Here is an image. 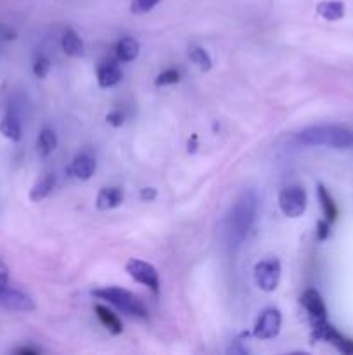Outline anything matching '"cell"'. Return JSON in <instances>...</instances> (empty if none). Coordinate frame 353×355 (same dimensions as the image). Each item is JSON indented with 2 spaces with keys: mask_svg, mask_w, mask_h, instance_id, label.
<instances>
[{
  "mask_svg": "<svg viewBox=\"0 0 353 355\" xmlns=\"http://www.w3.org/2000/svg\"><path fill=\"white\" fill-rule=\"evenodd\" d=\"M14 38H16L14 31H10L6 26H0V40H14Z\"/></svg>",
  "mask_w": 353,
  "mask_h": 355,
  "instance_id": "29",
  "label": "cell"
},
{
  "mask_svg": "<svg viewBox=\"0 0 353 355\" xmlns=\"http://www.w3.org/2000/svg\"><path fill=\"white\" fill-rule=\"evenodd\" d=\"M0 134L10 142L21 141V123L14 113H7L6 116L0 120Z\"/></svg>",
  "mask_w": 353,
  "mask_h": 355,
  "instance_id": "18",
  "label": "cell"
},
{
  "mask_svg": "<svg viewBox=\"0 0 353 355\" xmlns=\"http://www.w3.org/2000/svg\"><path fill=\"white\" fill-rule=\"evenodd\" d=\"M280 324H282L280 312L277 309H266L256 319L255 326H253V335L258 340H272L279 335Z\"/></svg>",
  "mask_w": 353,
  "mask_h": 355,
  "instance_id": "7",
  "label": "cell"
},
{
  "mask_svg": "<svg viewBox=\"0 0 353 355\" xmlns=\"http://www.w3.org/2000/svg\"><path fill=\"white\" fill-rule=\"evenodd\" d=\"M317 14L325 21H339L345 16V3L341 0H322L317 6Z\"/></svg>",
  "mask_w": 353,
  "mask_h": 355,
  "instance_id": "15",
  "label": "cell"
},
{
  "mask_svg": "<svg viewBox=\"0 0 353 355\" xmlns=\"http://www.w3.org/2000/svg\"><path fill=\"white\" fill-rule=\"evenodd\" d=\"M57 148V135L52 128H44L37 139V153L42 158H47Z\"/></svg>",
  "mask_w": 353,
  "mask_h": 355,
  "instance_id": "19",
  "label": "cell"
},
{
  "mask_svg": "<svg viewBox=\"0 0 353 355\" xmlns=\"http://www.w3.org/2000/svg\"><path fill=\"white\" fill-rule=\"evenodd\" d=\"M317 194H318V201H320V207H322V211H324V217L327 222H334L336 217H338V208H336V203L334 200H332V196L329 194V191L325 189L322 184H318L317 186Z\"/></svg>",
  "mask_w": 353,
  "mask_h": 355,
  "instance_id": "20",
  "label": "cell"
},
{
  "mask_svg": "<svg viewBox=\"0 0 353 355\" xmlns=\"http://www.w3.org/2000/svg\"><path fill=\"white\" fill-rule=\"evenodd\" d=\"M0 307L7 309V311L30 312L35 309V302L30 295L7 286L0 290Z\"/></svg>",
  "mask_w": 353,
  "mask_h": 355,
  "instance_id": "8",
  "label": "cell"
},
{
  "mask_svg": "<svg viewBox=\"0 0 353 355\" xmlns=\"http://www.w3.org/2000/svg\"><path fill=\"white\" fill-rule=\"evenodd\" d=\"M17 355H23V354H31V355H37L38 350L37 349H30V347H23V349H17L16 350Z\"/></svg>",
  "mask_w": 353,
  "mask_h": 355,
  "instance_id": "30",
  "label": "cell"
},
{
  "mask_svg": "<svg viewBox=\"0 0 353 355\" xmlns=\"http://www.w3.org/2000/svg\"><path fill=\"white\" fill-rule=\"evenodd\" d=\"M106 120H107V123L113 125V127H121V125H123V121H125V118H123V114L120 113V111H113V113L107 114Z\"/></svg>",
  "mask_w": 353,
  "mask_h": 355,
  "instance_id": "26",
  "label": "cell"
},
{
  "mask_svg": "<svg viewBox=\"0 0 353 355\" xmlns=\"http://www.w3.org/2000/svg\"><path fill=\"white\" fill-rule=\"evenodd\" d=\"M51 68H52L51 59L45 58V55H40V58L35 61L33 73H35V76H37V78H45V76L48 75V71H51Z\"/></svg>",
  "mask_w": 353,
  "mask_h": 355,
  "instance_id": "24",
  "label": "cell"
},
{
  "mask_svg": "<svg viewBox=\"0 0 353 355\" xmlns=\"http://www.w3.org/2000/svg\"><path fill=\"white\" fill-rule=\"evenodd\" d=\"M308 198L303 187L300 186H289L284 187L279 194V207L286 217L298 218L305 214L307 210Z\"/></svg>",
  "mask_w": 353,
  "mask_h": 355,
  "instance_id": "4",
  "label": "cell"
},
{
  "mask_svg": "<svg viewBox=\"0 0 353 355\" xmlns=\"http://www.w3.org/2000/svg\"><path fill=\"white\" fill-rule=\"evenodd\" d=\"M93 297L100 298V300H106L109 302L111 305H114L116 309L123 311L125 314L128 315H134V318H141L145 319L147 318V307L135 297L134 293L127 290H121V288H100V290L93 291Z\"/></svg>",
  "mask_w": 353,
  "mask_h": 355,
  "instance_id": "3",
  "label": "cell"
},
{
  "mask_svg": "<svg viewBox=\"0 0 353 355\" xmlns=\"http://www.w3.org/2000/svg\"><path fill=\"white\" fill-rule=\"evenodd\" d=\"M125 270H127L128 276H130L132 279L137 281V283L151 288L154 293H158L159 291V274L154 266L144 262V260L130 259L127 262V266H125Z\"/></svg>",
  "mask_w": 353,
  "mask_h": 355,
  "instance_id": "6",
  "label": "cell"
},
{
  "mask_svg": "<svg viewBox=\"0 0 353 355\" xmlns=\"http://www.w3.org/2000/svg\"><path fill=\"white\" fill-rule=\"evenodd\" d=\"M116 58L118 61L121 62H132L137 59L138 52H141V45H138V42L135 40V38L132 37H125L121 38L120 42L116 44Z\"/></svg>",
  "mask_w": 353,
  "mask_h": 355,
  "instance_id": "14",
  "label": "cell"
},
{
  "mask_svg": "<svg viewBox=\"0 0 353 355\" xmlns=\"http://www.w3.org/2000/svg\"><path fill=\"white\" fill-rule=\"evenodd\" d=\"M298 142L303 146L331 149H352L353 130L339 125H314L298 134Z\"/></svg>",
  "mask_w": 353,
  "mask_h": 355,
  "instance_id": "2",
  "label": "cell"
},
{
  "mask_svg": "<svg viewBox=\"0 0 353 355\" xmlns=\"http://www.w3.org/2000/svg\"><path fill=\"white\" fill-rule=\"evenodd\" d=\"M96 312L100 324H102L111 335H121V333H123V324H121L120 319L116 318V314H113L109 309H106L104 305H97Z\"/></svg>",
  "mask_w": 353,
  "mask_h": 355,
  "instance_id": "17",
  "label": "cell"
},
{
  "mask_svg": "<svg viewBox=\"0 0 353 355\" xmlns=\"http://www.w3.org/2000/svg\"><path fill=\"white\" fill-rule=\"evenodd\" d=\"M9 286V269L3 263H0V290Z\"/></svg>",
  "mask_w": 353,
  "mask_h": 355,
  "instance_id": "28",
  "label": "cell"
},
{
  "mask_svg": "<svg viewBox=\"0 0 353 355\" xmlns=\"http://www.w3.org/2000/svg\"><path fill=\"white\" fill-rule=\"evenodd\" d=\"M329 229H331V222H327L324 218V220H320L317 224V238L320 239V241H324V239L329 238Z\"/></svg>",
  "mask_w": 353,
  "mask_h": 355,
  "instance_id": "25",
  "label": "cell"
},
{
  "mask_svg": "<svg viewBox=\"0 0 353 355\" xmlns=\"http://www.w3.org/2000/svg\"><path fill=\"white\" fill-rule=\"evenodd\" d=\"M123 203V191L120 187H104L99 191L96 200V207L99 210H111Z\"/></svg>",
  "mask_w": 353,
  "mask_h": 355,
  "instance_id": "12",
  "label": "cell"
},
{
  "mask_svg": "<svg viewBox=\"0 0 353 355\" xmlns=\"http://www.w3.org/2000/svg\"><path fill=\"white\" fill-rule=\"evenodd\" d=\"M141 200L142 201H152L156 196H158V191L154 189V187H144V189H141Z\"/></svg>",
  "mask_w": 353,
  "mask_h": 355,
  "instance_id": "27",
  "label": "cell"
},
{
  "mask_svg": "<svg viewBox=\"0 0 353 355\" xmlns=\"http://www.w3.org/2000/svg\"><path fill=\"white\" fill-rule=\"evenodd\" d=\"M161 0H132L130 12L132 14H145L154 9Z\"/></svg>",
  "mask_w": 353,
  "mask_h": 355,
  "instance_id": "23",
  "label": "cell"
},
{
  "mask_svg": "<svg viewBox=\"0 0 353 355\" xmlns=\"http://www.w3.org/2000/svg\"><path fill=\"white\" fill-rule=\"evenodd\" d=\"M54 187H55L54 173H45V175L42 177V179H38L37 182L33 184V187H31L30 200L35 201V203L45 200V198L52 193V189H54Z\"/></svg>",
  "mask_w": 353,
  "mask_h": 355,
  "instance_id": "16",
  "label": "cell"
},
{
  "mask_svg": "<svg viewBox=\"0 0 353 355\" xmlns=\"http://www.w3.org/2000/svg\"><path fill=\"white\" fill-rule=\"evenodd\" d=\"M61 49L69 58H82L85 54V45L75 30L68 28L61 37Z\"/></svg>",
  "mask_w": 353,
  "mask_h": 355,
  "instance_id": "11",
  "label": "cell"
},
{
  "mask_svg": "<svg viewBox=\"0 0 353 355\" xmlns=\"http://www.w3.org/2000/svg\"><path fill=\"white\" fill-rule=\"evenodd\" d=\"M69 172H71L76 179L89 180L90 177L96 173V159L90 155H87V153H82V155H78L73 159L71 166H69Z\"/></svg>",
  "mask_w": 353,
  "mask_h": 355,
  "instance_id": "10",
  "label": "cell"
},
{
  "mask_svg": "<svg viewBox=\"0 0 353 355\" xmlns=\"http://www.w3.org/2000/svg\"><path fill=\"white\" fill-rule=\"evenodd\" d=\"M256 211H258V196L255 191H244L235 200L228 217V238L234 245H241L248 232L255 224Z\"/></svg>",
  "mask_w": 353,
  "mask_h": 355,
  "instance_id": "1",
  "label": "cell"
},
{
  "mask_svg": "<svg viewBox=\"0 0 353 355\" xmlns=\"http://www.w3.org/2000/svg\"><path fill=\"white\" fill-rule=\"evenodd\" d=\"M180 82V73L176 69L170 68L166 71L159 73L158 78H156V87H165V85H175Z\"/></svg>",
  "mask_w": 353,
  "mask_h": 355,
  "instance_id": "22",
  "label": "cell"
},
{
  "mask_svg": "<svg viewBox=\"0 0 353 355\" xmlns=\"http://www.w3.org/2000/svg\"><path fill=\"white\" fill-rule=\"evenodd\" d=\"M189 58L201 71H210L211 69V58L203 47H197V45H192L189 49Z\"/></svg>",
  "mask_w": 353,
  "mask_h": 355,
  "instance_id": "21",
  "label": "cell"
},
{
  "mask_svg": "<svg viewBox=\"0 0 353 355\" xmlns=\"http://www.w3.org/2000/svg\"><path fill=\"white\" fill-rule=\"evenodd\" d=\"M280 281V262L277 259L262 260L255 266V283L260 290L272 293Z\"/></svg>",
  "mask_w": 353,
  "mask_h": 355,
  "instance_id": "5",
  "label": "cell"
},
{
  "mask_svg": "<svg viewBox=\"0 0 353 355\" xmlns=\"http://www.w3.org/2000/svg\"><path fill=\"white\" fill-rule=\"evenodd\" d=\"M121 80V69L114 62H104L97 69V83L102 89H111Z\"/></svg>",
  "mask_w": 353,
  "mask_h": 355,
  "instance_id": "13",
  "label": "cell"
},
{
  "mask_svg": "<svg viewBox=\"0 0 353 355\" xmlns=\"http://www.w3.org/2000/svg\"><path fill=\"white\" fill-rule=\"evenodd\" d=\"M301 305L307 311L308 318H310L311 326L318 324V322L327 321V309H325L324 300L318 295V291L315 290H307L301 295Z\"/></svg>",
  "mask_w": 353,
  "mask_h": 355,
  "instance_id": "9",
  "label": "cell"
}]
</instances>
